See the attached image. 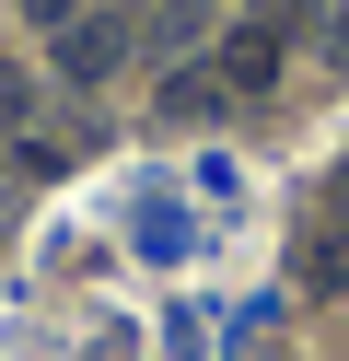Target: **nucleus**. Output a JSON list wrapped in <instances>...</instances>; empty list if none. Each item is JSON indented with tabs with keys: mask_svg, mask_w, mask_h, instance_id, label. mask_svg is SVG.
<instances>
[{
	"mask_svg": "<svg viewBox=\"0 0 349 361\" xmlns=\"http://www.w3.org/2000/svg\"><path fill=\"white\" fill-rule=\"evenodd\" d=\"M116 59H128V24H116V12H82V24L59 35V82H105Z\"/></svg>",
	"mask_w": 349,
	"mask_h": 361,
	"instance_id": "f257e3e1",
	"label": "nucleus"
},
{
	"mask_svg": "<svg viewBox=\"0 0 349 361\" xmlns=\"http://www.w3.org/2000/svg\"><path fill=\"white\" fill-rule=\"evenodd\" d=\"M291 280L314 291V303H326V291H349V221H338V210H326V221H302V245H291Z\"/></svg>",
	"mask_w": 349,
	"mask_h": 361,
	"instance_id": "f03ea898",
	"label": "nucleus"
},
{
	"mask_svg": "<svg viewBox=\"0 0 349 361\" xmlns=\"http://www.w3.org/2000/svg\"><path fill=\"white\" fill-rule=\"evenodd\" d=\"M209 71H221L233 94H268V82H279V24H233V35H221V59H209Z\"/></svg>",
	"mask_w": 349,
	"mask_h": 361,
	"instance_id": "7ed1b4c3",
	"label": "nucleus"
},
{
	"mask_svg": "<svg viewBox=\"0 0 349 361\" xmlns=\"http://www.w3.org/2000/svg\"><path fill=\"white\" fill-rule=\"evenodd\" d=\"M221 105H233V82H221V71H198V59H175V71H163V117L198 128V117H221Z\"/></svg>",
	"mask_w": 349,
	"mask_h": 361,
	"instance_id": "20e7f679",
	"label": "nucleus"
},
{
	"mask_svg": "<svg viewBox=\"0 0 349 361\" xmlns=\"http://www.w3.org/2000/svg\"><path fill=\"white\" fill-rule=\"evenodd\" d=\"M198 24H209V0H152V35H163V47H198Z\"/></svg>",
	"mask_w": 349,
	"mask_h": 361,
	"instance_id": "39448f33",
	"label": "nucleus"
},
{
	"mask_svg": "<svg viewBox=\"0 0 349 361\" xmlns=\"http://www.w3.org/2000/svg\"><path fill=\"white\" fill-rule=\"evenodd\" d=\"M23 12H35L47 35H70V24H82V0H23Z\"/></svg>",
	"mask_w": 349,
	"mask_h": 361,
	"instance_id": "423d86ee",
	"label": "nucleus"
},
{
	"mask_svg": "<svg viewBox=\"0 0 349 361\" xmlns=\"http://www.w3.org/2000/svg\"><path fill=\"white\" fill-rule=\"evenodd\" d=\"M23 117V71H0V128H12Z\"/></svg>",
	"mask_w": 349,
	"mask_h": 361,
	"instance_id": "0eeeda50",
	"label": "nucleus"
},
{
	"mask_svg": "<svg viewBox=\"0 0 349 361\" xmlns=\"http://www.w3.org/2000/svg\"><path fill=\"white\" fill-rule=\"evenodd\" d=\"M326 210H338V221H349V164H338V187H326Z\"/></svg>",
	"mask_w": 349,
	"mask_h": 361,
	"instance_id": "6e6552de",
	"label": "nucleus"
},
{
	"mask_svg": "<svg viewBox=\"0 0 349 361\" xmlns=\"http://www.w3.org/2000/svg\"><path fill=\"white\" fill-rule=\"evenodd\" d=\"M279 12H302V0H256V24H279Z\"/></svg>",
	"mask_w": 349,
	"mask_h": 361,
	"instance_id": "1a4fd4ad",
	"label": "nucleus"
}]
</instances>
